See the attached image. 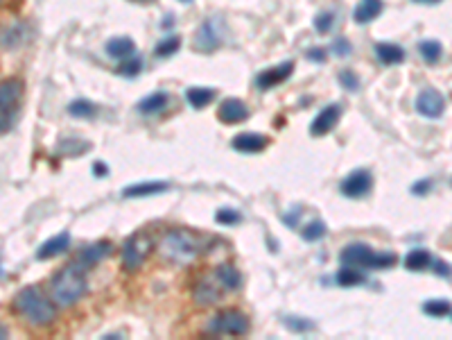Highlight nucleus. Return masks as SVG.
Segmentation results:
<instances>
[{
    "label": "nucleus",
    "instance_id": "nucleus-1",
    "mask_svg": "<svg viewBox=\"0 0 452 340\" xmlns=\"http://www.w3.org/2000/svg\"><path fill=\"white\" fill-rule=\"evenodd\" d=\"M201 252H206V241L190 230H167L159 241V254L163 261L188 266L195 261Z\"/></svg>",
    "mask_w": 452,
    "mask_h": 340
},
{
    "label": "nucleus",
    "instance_id": "nucleus-2",
    "mask_svg": "<svg viewBox=\"0 0 452 340\" xmlns=\"http://www.w3.org/2000/svg\"><path fill=\"white\" fill-rule=\"evenodd\" d=\"M57 302L43 295L36 286L21 288L14 297V311L34 326H48L57 320Z\"/></svg>",
    "mask_w": 452,
    "mask_h": 340
},
{
    "label": "nucleus",
    "instance_id": "nucleus-3",
    "mask_svg": "<svg viewBox=\"0 0 452 340\" xmlns=\"http://www.w3.org/2000/svg\"><path fill=\"white\" fill-rule=\"evenodd\" d=\"M86 277L82 272L80 263H70V266L61 268L50 279V293L59 306H73L86 295Z\"/></svg>",
    "mask_w": 452,
    "mask_h": 340
},
{
    "label": "nucleus",
    "instance_id": "nucleus-4",
    "mask_svg": "<svg viewBox=\"0 0 452 340\" xmlns=\"http://www.w3.org/2000/svg\"><path fill=\"white\" fill-rule=\"evenodd\" d=\"M396 261L398 259H396L394 252H373L367 243H348L342 249V254H340V263H342V266L369 268V270L391 268Z\"/></svg>",
    "mask_w": 452,
    "mask_h": 340
},
{
    "label": "nucleus",
    "instance_id": "nucleus-5",
    "mask_svg": "<svg viewBox=\"0 0 452 340\" xmlns=\"http://www.w3.org/2000/svg\"><path fill=\"white\" fill-rule=\"evenodd\" d=\"M154 249V238L149 232H136L122 245V266L127 272H134L145 263Z\"/></svg>",
    "mask_w": 452,
    "mask_h": 340
},
{
    "label": "nucleus",
    "instance_id": "nucleus-6",
    "mask_svg": "<svg viewBox=\"0 0 452 340\" xmlns=\"http://www.w3.org/2000/svg\"><path fill=\"white\" fill-rule=\"evenodd\" d=\"M206 331L213 336H244L249 331V318L240 309H224L209 320Z\"/></svg>",
    "mask_w": 452,
    "mask_h": 340
},
{
    "label": "nucleus",
    "instance_id": "nucleus-7",
    "mask_svg": "<svg viewBox=\"0 0 452 340\" xmlns=\"http://www.w3.org/2000/svg\"><path fill=\"white\" fill-rule=\"evenodd\" d=\"M23 100V82L21 80H5L0 86V109H3V134H7L16 125L19 111Z\"/></svg>",
    "mask_w": 452,
    "mask_h": 340
},
{
    "label": "nucleus",
    "instance_id": "nucleus-8",
    "mask_svg": "<svg viewBox=\"0 0 452 340\" xmlns=\"http://www.w3.org/2000/svg\"><path fill=\"white\" fill-rule=\"evenodd\" d=\"M371 188H373V175L364 168H357L353 172H348L340 184L342 195L351 197V200H359V197L369 195Z\"/></svg>",
    "mask_w": 452,
    "mask_h": 340
},
{
    "label": "nucleus",
    "instance_id": "nucleus-9",
    "mask_svg": "<svg viewBox=\"0 0 452 340\" xmlns=\"http://www.w3.org/2000/svg\"><path fill=\"white\" fill-rule=\"evenodd\" d=\"M292 73H294V61H283V64L271 66V68H267V71H263L261 75H258L256 86L261 91H269V89H274V86L285 82Z\"/></svg>",
    "mask_w": 452,
    "mask_h": 340
},
{
    "label": "nucleus",
    "instance_id": "nucleus-10",
    "mask_svg": "<svg viewBox=\"0 0 452 340\" xmlns=\"http://www.w3.org/2000/svg\"><path fill=\"white\" fill-rule=\"evenodd\" d=\"M446 109V98L436 89H423L416 98V111L425 118H438Z\"/></svg>",
    "mask_w": 452,
    "mask_h": 340
},
{
    "label": "nucleus",
    "instance_id": "nucleus-11",
    "mask_svg": "<svg viewBox=\"0 0 452 340\" xmlns=\"http://www.w3.org/2000/svg\"><path fill=\"white\" fill-rule=\"evenodd\" d=\"M219 297H222V286L215 282V277L213 279L199 277L195 286H192V299H195L199 306H213L219 302Z\"/></svg>",
    "mask_w": 452,
    "mask_h": 340
},
{
    "label": "nucleus",
    "instance_id": "nucleus-12",
    "mask_svg": "<svg viewBox=\"0 0 452 340\" xmlns=\"http://www.w3.org/2000/svg\"><path fill=\"white\" fill-rule=\"evenodd\" d=\"M217 23H219L217 19H211L199 25L197 36H195V48L201 50V53H211V50H215L222 43V30L217 28Z\"/></svg>",
    "mask_w": 452,
    "mask_h": 340
},
{
    "label": "nucleus",
    "instance_id": "nucleus-13",
    "mask_svg": "<svg viewBox=\"0 0 452 340\" xmlns=\"http://www.w3.org/2000/svg\"><path fill=\"white\" fill-rule=\"evenodd\" d=\"M340 116H342V107L340 105L324 107L317 113V118L310 123V134H312V136H326L335 128V125H337Z\"/></svg>",
    "mask_w": 452,
    "mask_h": 340
},
{
    "label": "nucleus",
    "instance_id": "nucleus-14",
    "mask_svg": "<svg viewBox=\"0 0 452 340\" xmlns=\"http://www.w3.org/2000/svg\"><path fill=\"white\" fill-rule=\"evenodd\" d=\"M217 118L222 120L224 125H238L242 120L249 118V109L247 105L238 98H226L222 105L217 109Z\"/></svg>",
    "mask_w": 452,
    "mask_h": 340
},
{
    "label": "nucleus",
    "instance_id": "nucleus-15",
    "mask_svg": "<svg viewBox=\"0 0 452 340\" xmlns=\"http://www.w3.org/2000/svg\"><path fill=\"white\" fill-rule=\"evenodd\" d=\"M111 249H113L111 241H98V243L88 245V247H84L80 252V257H77V263H80V266L86 268V270L88 268H95L100 261H105L111 254Z\"/></svg>",
    "mask_w": 452,
    "mask_h": 340
},
{
    "label": "nucleus",
    "instance_id": "nucleus-16",
    "mask_svg": "<svg viewBox=\"0 0 452 340\" xmlns=\"http://www.w3.org/2000/svg\"><path fill=\"white\" fill-rule=\"evenodd\" d=\"M231 145H233V150H238V153L256 155V153H263V150L267 148V136L256 134V132H244V134L233 136Z\"/></svg>",
    "mask_w": 452,
    "mask_h": 340
},
{
    "label": "nucleus",
    "instance_id": "nucleus-17",
    "mask_svg": "<svg viewBox=\"0 0 452 340\" xmlns=\"http://www.w3.org/2000/svg\"><path fill=\"white\" fill-rule=\"evenodd\" d=\"M215 282L222 286V291L226 293H233L242 286V274L236 266H231V263H219V266L213 270Z\"/></svg>",
    "mask_w": 452,
    "mask_h": 340
},
{
    "label": "nucleus",
    "instance_id": "nucleus-18",
    "mask_svg": "<svg viewBox=\"0 0 452 340\" xmlns=\"http://www.w3.org/2000/svg\"><path fill=\"white\" fill-rule=\"evenodd\" d=\"M170 188L167 182H138V184H129L122 188V197L132 200V197H147V195H157Z\"/></svg>",
    "mask_w": 452,
    "mask_h": 340
},
{
    "label": "nucleus",
    "instance_id": "nucleus-19",
    "mask_svg": "<svg viewBox=\"0 0 452 340\" xmlns=\"http://www.w3.org/2000/svg\"><path fill=\"white\" fill-rule=\"evenodd\" d=\"M68 245H70V234H68V232L57 234V236H53L50 241H46L41 247L36 249V259H41V261L53 259V257L61 254V252H66Z\"/></svg>",
    "mask_w": 452,
    "mask_h": 340
},
{
    "label": "nucleus",
    "instance_id": "nucleus-20",
    "mask_svg": "<svg viewBox=\"0 0 452 340\" xmlns=\"http://www.w3.org/2000/svg\"><path fill=\"white\" fill-rule=\"evenodd\" d=\"M382 7H384L382 0H359L353 9V21L359 23V25L376 21L382 14Z\"/></svg>",
    "mask_w": 452,
    "mask_h": 340
},
{
    "label": "nucleus",
    "instance_id": "nucleus-21",
    "mask_svg": "<svg viewBox=\"0 0 452 340\" xmlns=\"http://www.w3.org/2000/svg\"><path fill=\"white\" fill-rule=\"evenodd\" d=\"M376 57L382 66H394V64H403L405 61V50L398 43H376Z\"/></svg>",
    "mask_w": 452,
    "mask_h": 340
},
{
    "label": "nucleus",
    "instance_id": "nucleus-22",
    "mask_svg": "<svg viewBox=\"0 0 452 340\" xmlns=\"http://www.w3.org/2000/svg\"><path fill=\"white\" fill-rule=\"evenodd\" d=\"M107 55L113 57V59H129L134 53H136V43L129 39V36H113V39L107 41Z\"/></svg>",
    "mask_w": 452,
    "mask_h": 340
},
{
    "label": "nucleus",
    "instance_id": "nucleus-23",
    "mask_svg": "<svg viewBox=\"0 0 452 340\" xmlns=\"http://www.w3.org/2000/svg\"><path fill=\"white\" fill-rule=\"evenodd\" d=\"M167 103H170V96L163 93V91H157V93H149L145 96L143 100L138 103V111L145 113V116H152V113H159L167 107Z\"/></svg>",
    "mask_w": 452,
    "mask_h": 340
},
{
    "label": "nucleus",
    "instance_id": "nucleus-24",
    "mask_svg": "<svg viewBox=\"0 0 452 340\" xmlns=\"http://www.w3.org/2000/svg\"><path fill=\"white\" fill-rule=\"evenodd\" d=\"M215 91L213 89H201V86H190V89L186 91V100L190 107L195 109H204L206 105H211L215 100Z\"/></svg>",
    "mask_w": 452,
    "mask_h": 340
},
{
    "label": "nucleus",
    "instance_id": "nucleus-25",
    "mask_svg": "<svg viewBox=\"0 0 452 340\" xmlns=\"http://www.w3.org/2000/svg\"><path fill=\"white\" fill-rule=\"evenodd\" d=\"M430 263H432V257L425 249H421V247L411 249L409 254L405 257V268L411 270V272H421L425 268H430Z\"/></svg>",
    "mask_w": 452,
    "mask_h": 340
},
{
    "label": "nucleus",
    "instance_id": "nucleus-26",
    "mask_svg": "<svg viewBox=\"0 0 452 340\" xmlns=\"http://www.w3.org/2000/svg\"><path fill=\"white\" fill-rule=\"evenodd\" d=\"M335 279H337V284H340V286H344V288H351V286H359V284H364V282H367V277L362 274L357 268L344 266V268L337 272V277H335Z\"/></svg>",
    "mask_w": 452,
    "mask_h": 340
},
{
    "label": "nucleus",
    "instance_id": "nucleus-27",
    "mask_svg": "<svg viewBox=\"0 0 452 340\" xmlns=\"http://www.w3.org/2000/svg\"><path fill=\"white\" fill-rule=\"evenodd\" d=\"M419 53H421V57L425 61H428V64H436V61L441 59V55H443V46L438 41H434V39H428V41L419 43Z\"/></svg>",
    "mask_w": 452,
    "mask_h": 340
},
{
    "label": "nucleus",
    "instance_id": "nucleus-28",
    "mask_svg": "<svg viewBox=\"0 0 452 340\" xmlns=\"http://www.w3.org/2000/svg\"><path fill=\"white\" fill-rule=\"evenodd\" d=\"M326 234H328V227H326V222H321V220L308 222L303 230H301V238H303V241H308V243H317Z\"/></svg>",
    "mask_w": 452,
    "mask_h": 340
},
{
    "label": "nucleus",
    "instance_id": "nucleus-29",
    "mask_svg": "<svg viewBox=\"0 0 452 340\" xmlns=\"http://www.w3.org/2000/svg\"><path fill=\"white\" fill-rule=\"evenodd\" d=\"M423 313H428L432 318H443L452 313V304L450 299H428L423 304Z\"/></svg>",
    "mask_w": 452,
    "mask_h": 340
},
{
    "label": "nucleus",
    "instance_id": "nucleus-30",
    "mask_svg": "<svg viewBox=\"0 0 452 340\" xmlns=\"http://www.w3.org/2000/svg\"><path fill=\"white\" fill-rule=\"evenodd\" d=\"M283 324H285L288 329L294 331V334H308V331H312L315 326H317L312 320H308V318H296V316H285V318H283Z\"/></svg>",
    "mask_w": 452,
    "mask_h": 340
},
{
    "label": "nucleus",
    "instance_id": "nucleus-31",
    "mask_svg": "<svg viewBox=\"0 0 452 340\" xmlns=\"http://www.w3.org/2000/svg\"><path fill=\"white\" fill-rule=\"evenodd\" d=\"M95 105L93 103H88V100H75V103L68 105V113L75 118H90V116H95Z\"/></svg>",
    "mask_w": 452,
    "mask_h": 340
},
{
    "label": "nucleus",
    "instance_id": "nucleus-32",
    "mask_svg": "<svg viewBox=\"0 0 452 340\" xmlns=\"http://www.w3.org/2000/svg\"><path fill=\"white\" fill-rule=\"evenodd\" d=\"M179 43H181L179 36H167V39L157 43V48H154V55H157V57H170L179 50Z\"/></svg>",
    "mask_w": 452,
    "mask_h": 340
},
{
    "label": "nucleus",
    "instance_id": "nucleus-33",
    "mask_svg": "<svg viewBox=\"0 0 452 340\" xmlns=\"http://www.w3.org/2000/svg\"><path fill=\"white\" fill-rule=\"evenodd\" d=\"M140 71H143V61H140L138 57L136 59L129 57L118 66V75H122V78H136Z\"/></svg>",
    "mask_w": 452,
    "mask_h": 340
},
{
    "label": "nucleus",
    "instance_id": "nucleus-34",
    "mask_svg": "<svg viewBox=\"0 0 452 340\" xmlns=\"http://www.w3.org/2000/svg\"><path fill=\"white\" fill-rule=\"evenodd\" d=\"M215 220H217V225H238L240 220H242V216H240V211H236V209H219L217 213H215Z\"/></svg>",
    "mask_w": 452,
    "mask_h": 340
},
{
    "label": "nucleus",
    "instance_id": "nucleus-35",
    "mask_svg": "<svg viewBox=\"0 0 452 340\" xmlns=\"http://www.w3.org/2000/svg\"><path fill=\"white\" fill-rule=\"evenodd\" d=\"M340 84L344 86L346 91H359V80H357V75L353 71H340Z\"/></svg>",
    "mask_w": 452,
    "mask_h": 340
},
{
    "label": "nucleus",
    "instance_id": "nucleus-36",
    "mask_svg": "<svg viewBox=\"0 0 452 340\" xmlns=\"http://www.w3.org/2000/svg\"><path fill=\"white\" fill-rule=\"evenodd\" d=\"M332 23H335L332 11H321V14H317V19H315V28H317V32L326 34L332 30Z\"/></svg>",
    "mask_w": 452,
    "mask_h": 340
},
{
    "label": "nucleus",
    "instance_id": "nucleus-37",
    "mask_svg": "<svg viewBox=\"0 0 452 340\" xmlns=\"http://www.w3.org/2000/svg\"><path fill=\"white\" fill-rule=\"evenodd\" d=\"M330 50H332V55H335V57H348V55L353 53V46H351V41H348V39H344V36H340V39H335V41H332Z\"/></svg>",
    "mask_w": 452,
    "mask_h": 340
},
{
    "label": "nucleus",
    "instance_id": "nucleus-38",
    "mask_svg": "<svg viewBox=\"0 0 452 340\" xmlns=\"http://www.w3.org/2000/svg\"><path fill=\"white\" fill-rule=\"evenodd\" d=\"M430 188H432V182L430 180H419L414 186H411V193H414V195H425V193L430 191Z\"/></svg>",
    "mask_w": 452,
    "mask_h": 340
},
{
    "label": "nucleus",
    "instance_id": "nucleus-39",
    "mask_svg": "<svg viewBox=\"0 0 452 340\" xmlns=\"http://www.w3.org/2000/svg\"><path fill=\"white\" fill-rule=\"evenodd\" d=\"M308 59L310 61H319V64H321V61H326V53L321 48H312V50H308Z\"/></svg>",
    "mask_w": 452,
    "mask_h": 340
},
{
    "label": "nucleus",
    "instance_id": "nucleus-40",
    "mask_svg": "<svg viewBox=\"0 0 452 340\" xmlns=\"http://www.w3.org/2000/svg\"><path fill=\"white\" fill-rule=\"evenodd\" d=\"M93 172L98 175V177H107V175H109V168H107V163H102V161H95V163H93Z\"/></svg>",
    "mask_w": 452,
    "mask_h": 340
},
{
    "label": "nucleus",
    "instance_id": "nucleus-41",
    "mask_svg": "<svg viewBox=\"0 0 452 340\" xmlns=\"http://www.w3.org/2000/svg\"><path fill=\"white\" fill-rule=\"evenodd\" d=\"M434 272H436L438 277H450V268H448V263H443V261L434 263Z\"/></svg>",
    "mask_w": 452,
    "mask_h": 340
},
{
    "label": "nucleus",
    "instance_id": "nucleus-42",
    "mask_svg": "<svg viewBox=\"0 0 452 340\" xmlns=\"http://www.w3.org/2000/svg\"><path fill=\"white\" fill-rule=\"evenodd\" d=\"M170 25H174V16H165L163 19V30H167Z\"/></svg>",
    "mask_w": 452,
    "mask_h": 340
},
{
    "label": "nucleus",
    "instance_id": "nucleus-43",
    "mask_svg": "<svg viewBox=\"0 0 452 340\" xmlns=\"http://www.w3.org/2000/svg\"><path fill=\"white\" fill-rule=\"evenodd\" d=\"M414 3H423V5H434L438 0H414Z\"/></svg>",
    "mask_w": 452,
    "mask_h": 340
},
{
    "label": "nucleus",
    "instance_id": "nucleus-44",
    "mask_svg": "<svg viewBox=\"0 0 452 340\" xmlns=\"http://www.w3.org/2000/svg\"><path fill=\"white\" fill-rule=\"evenodd\" d=\"M179 3H192V0H179Z\"/></svg>",
    "mask_w": 452,
    "mask_h": 340
},
{
    "label": "nucleus",
    "instance_id": "nucleus-45",
    "mask_svg": "<svg viewBox=\"0 0 452 340\" xmlns=\"http://www.w3.org/2000/svg\"><path fill=\"white\" fill-rule=\"evenodd\" d=\"M136 3H145V0H136Z\"/></svg>",
    "mask_w": 452,
    "mask_h": 340
}]
</instances>
